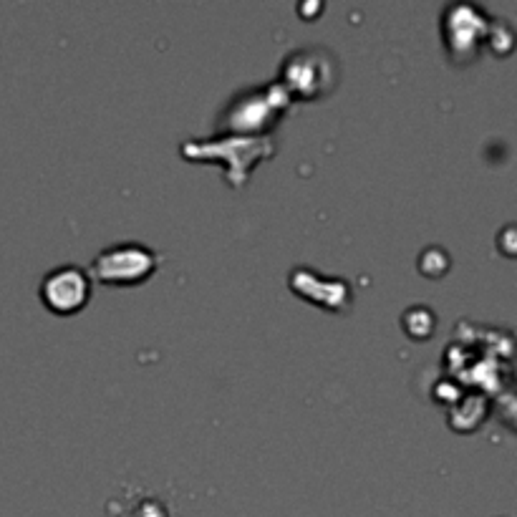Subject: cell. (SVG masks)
I'll use <instances>...</instances> for the list:
<instances>
[{"label":"cell","instance_id":"cell-1","mask_svg":"<svg viewBox=\"0 0 517 517\" xmlns=\"http://www.w3.org/2000/svg\"><path fill=\"white\" fill-rule=\"evenodd\" d=\"M159 258L142 243H119L101 250L91 263L96 278L104 285H137L157 270Z\"/></svg>","mask_w":517,"mask_h":517},{"label":"cell","instance_id":"cell-2","mask_svg":"<svg viewBox=\"0 0 517 517\" xmlns=\"http://www.w3.org/2000/svg\"><path fill=\"white\" fill-rule=\"evenodd\" d=\"M91 298V280L76 265H61L51 270L41 283V301L48 311L59 316H71L81 311Z\"/></svg>","mask_w":517,"mask_h":517},{"label":"cell","instance_id":"cell-3","mask_svg":"<svg viewBox=\"0 0 517 517\" xmlns=\"http://www.w3.org/2000/svg\"><path fill=\"white\" fill-rule=\"evenodd\" d=\"M323 51L306 48L288 56L283 64V84L303 99L323 96L333 86V59H321Z\"/></svg>","mask_w":517,"mask_h":517}]
</instances>
